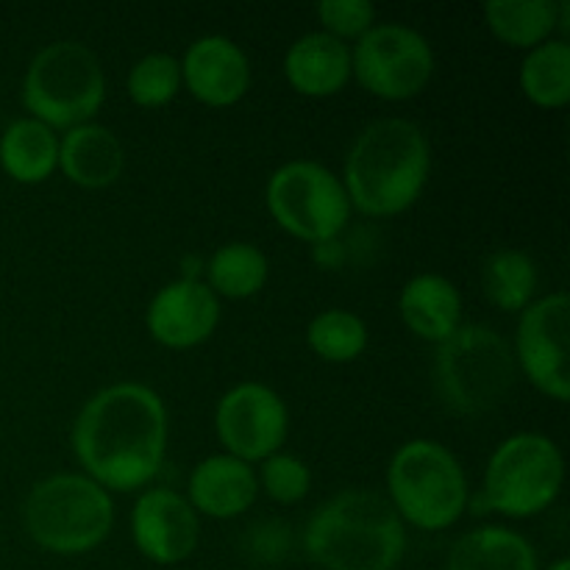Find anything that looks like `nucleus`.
Wrapping results in <instances>:
<instances>
[{
    "instance_id": "1",
    "label": "nucleus",
    "mask_w": 570,
    "mask_h": 570,
    "mask_svg": "<svg viewBox=\"0 0 570 570\" xmlns=\"http://www.w3.org/2000/svg\"><path fill=\"white\" fill-rule=\"evenodd\" d=\"M167 451V410L139 382L95 393L72 423V454L104 490L131 493L159 473Z\"/></svg>"
},
{
    "instance_id": "2",
    "label": "nucleus",
    "mask_w": 570,
    "mask_h": 570,
    "mask_svg": "<svg viewBox=\"0 0 570 570\" xmlns=\"http://www.w3.org/2000/svg\"><path fill=\"white\" fill-rule=\"evenodd\" d=\"M432 173V148L421 126L384 117L356 134L345 156L343 187L351 209L367 217H395L417 204Z\"/></svg>"
},
{
    "instance_id": "3",
    "label": "nucleus",
    "mask_w": 570,
    "mask_h": 570,
    "mask_svg": "<svg viewBox=\"0 0 570 570\" xmlns=\"http://www.w3.org/2000/svg\"><path fill=\"white\" fill-rule=\"evenodd\" d=\"M304 549L323 570H395L406 554V529L384 495L351 488L312 512Z\"/></svg>"
},
{
    "instance_id": "4",
    "label": "nucleus",
    "mask_w": 570,
    "mask_h": 570,
    "mask_svg": "<svg viewBox=\"0 0 570 570\" xmlns=\"http://www.w3.org/2000/svg\"><path fill=\"white\" fill-rule=\"evenodd\" d=\"M26 532L39 549L72 557L98 549L115 527V501L87 473H56L28 493Z\"/></svg>"
},
{
    "instance_id": "5",
    "label": "nucleus",
    "mask_w": 570,
    "mask_h": 570,
    "mask_svg": "<svg viewBox=\"0 0 570 570\" xmlns=\"http://www.w3.org/2000/svg\"><path fill=\"white\" fill-rule=\"evenodd\" d=\"M515 354L504 334L479 323H462L434 351V387L456 415H484L510 395Z\"/></svg>"
},
{
    "instance_id": "6",
    "label": "nucleus",
    "mask_w": 570,
    "mask_h": 570,
    "mask_svg": "<svg viewBox=\"0 0 570 570\" xmlns=\"http://www.w3.org/2000/svg\"><path fill=\"white\" fill-rule=\"evenodd\" d=\"M387 493L401 521L423 532L454 527L471 501L460 460L438 440H410L395 451L387 465Z\"/></svg>"
},
{
    "instance_id": "7",
    "label": "nucleus",
    "mask_w": 570,
    "mask_h": 570,
    "mask_svg": "<svg viewBox=\"0 0 570 570\" xmlns=\"http://www.w3.org/2000/svg\"><path fill=\"white\" fill-rule=\"evenodd\" d=\"M566 482L560 445L538 432L507 438L490 454L482 495L468 504L476 515L499 512L507 518H532L549 510Z\"/></svg>"
},
{
    "instance_id": "8",
    "label": "nucleus",
    "mask_w": 570,
    "mask_h": 570,
    "mask_svg": "<svg viewBox=\"0 0 570 570\" xmlns=\"http://www.w3.org/2000/svg\"><path fill=\"white\" fill-rule=\"evenodd\" d=\"M106 100V76L98 56L76 39H59L39 50L22 78V104L48 128L92 122Z\"/></svg>"
},
{
    "instance_id": "9",
    "label": "nucleus",
    "mask_w": 570,
    "mask_h": 570,
    "mask_svg": "<svg viewBox=\"0 0 570 570\" xmlns=\"http://www.w3.org/2000/svg\"><path fill=\"white\" fill-rule=\"evenodd\" d=\"M265 200L276 226L309 245L337 239L351 220L343 178L321 161L295 159L273 170Z\"/></svg>"
},
{
    "instance_id": "10",
    "label": "nucleus",
    "mask_w": 570,
    "mask_h": 570,
    "mask_svg": "<svg viewBox=\"0 0 570 570\" xmlns=\"http://www.w3.org/2000/svg\"><path fill=\"white\" fill-rule=\"evenodd\" d=\"M351 76L382 100H410L434 76V50L421 31L401 22L373 26L351 50Z\"/></svg>"
},
{
    "instance_id": "11",
    "label": "nucleus",
    "mask_w": 570,
    "mask_h": 570,
    "mask_svg": "<svg viewBox=\"0 0 570 570\" xmlns=\"http://www.w3.org/2000/svg\"><path fill=\"white\" fill-rule=\"evenodd\" d=\"M215 432L226 454L262 462L282 451L289 432V412L282 395L262 382H239L217 401Z\"/></svg>"
},
{
    "instance_id": "12",
    "label": "nucleus",
    "mask_w": 570,
    "mask_h": 570,
    "mask_svg": "<svg viewBox=\"0 0 570 570\" xmlns=\"http://www.w3.org/2000/svg\"><path fill=\"white\" fill-rule=\"evenodd\" d=\"M570 301L568 293H551L532 301L521 312L515 332V365L527 373L529 382L549 399L566 404L570 399L568 337H570Z\"/></svg>"
},
{
    "instance_id": "13",
    "label": "nucleus",
    "mask_w": 570,
    "mask_h": 570,
    "mask_svg": "<svg viewBox=\"0 0 570 570\" xmlns=\"http://www.w3.org/2000/svg\"><path fill=\"white\" fill-rule=\"evenodd\" d=\"M131 538L139 554L154 566H178L198 549V512L176 490L148 488L134 501Z\"/></svg>"
},
{
    "instance_id": "14",
    "label": "nucleus",
    "mask_w": 570,
    "mask_h": 570,
    "mask_svg": "<svg viewBox=\"0 0 570 570\" xmlns=\"http://www.w3.org/2000/svg\"><path fill=\"white\" fill-rule=\"evenodd\" d=\"M145 323L150 337L165 348H195L215 334L220 323V298L206 287L204 278H176L150 298Z\"/></svg>"
},
{
    "instance_id": "15",
    "label": "nucleus",
    "mask_w": 570,
    "mask_h": 570,
    "mask_svg": "<svg viewBox=\"0 0 570 570\" xmlns=\"http://www.w3.org/2000/svg\"><path fill=\"white\" fill-rule=\"evenodd\" d=\"M181 83L204 106L226 109L248 92L250 61L234 39L206 33V37L195 39L184 53Z\"/></svg>"
},
{
    "instance_id": "16",
    "label": "nucleus",
    "mask_w": 570,
    "mask_h": 570,
    "mask_svg": "<svg viewBox=\"0 0 570 570\" xmlns=\"http://www.w3.org/2000/svg\"><path fill=\"white\" fill-rule=\"evenodd\" d=\"M256 495H259L256 471L232 454L206 456L189 473L187 501L198 515L232 521L254 507Z\"/></svg>"
},
{
    "instance_id": "17",
    "label": "nucleus",
    "mask_w": 570,
    "mask_h": 570,
    "mask_svg": "<svg viewBox=\"0 0 570 570\" xmlns=\"http://www.w3.org/2000/svg\"><path fill=\"white\" fill-rule=\"evenodd\" d=\"M289 87L306 98H332L351 81V48L326 31L295 39L284 53Z\"/></svg>"
},
{
    "instance_id": "18",
    "label": "nucleus",
    "mask_w": 570,
    "mask_h": 570,
    "mask_svg": "<svg viewBox=\"0 0 570 570\" xmlns=\"http://www.w3.org/2000/svg\"><path fill=\"white\" fill-rule=\"evenodd\" d=\"M59 167L76 187H111L126 170V148L111 128L83 122L59 139Z\"/></svg>"
},
{
    "instance_id": "19",
    "label": "nucleus",
    "mask_w": 570,
    "mask_h": 570,
    "mask_svg": "<svg viewBox=\"0 0 570 570\" xmlns=\"http://www.w3.org/2000/svg\"><path fill=\"white\" fill-rule=\"evenodd\" d=\"M399 312L415 337L440 345L462 326V295L440 273H417L401 287Z\"/></svg>"
},
{
    "instance_id": "20",
    "label": "nucleus",
    "mask_w": 570,
    "mask_h": 570,
    "mask_svg": "<svg viewBox=\"0 0 570 570\" xmlns=\"http://www.w3.org/2000/svg\"><path fill=\"white\" fill-rule=\"evenodd\" d=\"M570 3H557V0H493L484 3V20L510 48L532 50L538 45L554 39V31H568Z\"/></svg>"
},
{
    "instance_id": "21",
    "label": "nucleus",
    "mask_w": 570,
    "mask_h": 570,
    "mask_svg": "<svg viewBox=\"0 0 570 570\" xmlns=\"http://www.w3.org/2000/svg\"><path fill=\"white\" fill-rule=\"evenodd\" d=\"M445 570H538V551L515 529H471L451 546Z\"/></svg>"
},
{
    "instance_id": "22",
    "label": "nucleus",
    "mask_w": 570,
    "mask_h": 570,
    "mask_svg": "<svg viewBox=\"0 0 570 570\" xmlns=\"http://www.w3.org/2000/svg\"><path fill=\"white\" fill-rule=\"evenodd\" d=\"M0 167L17 184H42L59 167V134L33 117L9 122L0 134Z\"/></svg>"
},
{
    "instance_id": "23",
    "label": "nucleus",
    "mask_w": 570,
    "mask_h": 570,
    "mask_svg": "<svg viewBox=\"0 0 570 570\" xmlns=\"http://www.w3.org/2000/svg\"><path fill=\"white\" fill-rule=\"evenodd\" d=\"M267 256L250 243H226L209 256L204 282L217 298L243 301L259 293L267 282Z\"/></svg>"
},
{
    "instance_id": "24",
    "label": "nucleus",
    "mask_w": 570,
    "mask_h": 570,
    "mask_svg": "<svg viewBox=\"0 0 570 570\" xmlns=\"http://www.w3.org/2000/svg\"><path fill=\"white\" fill-rule=\"evenodd\" d=\"M518 81L534 106L562 109L570 100V45L560 37L529 50Z\"/></svg>"
},
{
    "instance_id": "25",
    "label": "nucleus",
    "mask_w": 570,
    "mask_h": 570,
    "mask_svg": "<svg viewBox=\"0 0 570 570\" xmlns=\"http://www.w3.org/2000/svg\"><path fill=\"white\" fill-rule=\"evenodd\" d=\"M482 289L493 306L523 312L538 293V265L518 248H501L482 265Z\"/></svg>"
},
{
    "instance_id": "26",
    "label": "nucleus",
    "mask_w": 570,
    "mask_h": 570,
    "mask_svg": "<svg viewBox=\"0 0 570 570\" xmlns=\"http://www.w3.org/2000/svg\"><path fill=\"white\" fill-rule=\"evenodd\" d=\"M365 321L348 309H326L321 315L312 317L309 328H306V343L309 348L321 356L323 362H334V365H345L365 354L367 348Z\"/></svg>"
},
{
    "instance_id": "27",
    "label": "nucleus",
    "mask_w": 570,
    "mask_h": 570,
    "mask_svg": "<svg viewBox=\"0 0 570 570\" xmlns=\"http://www.w3.org/2000/svg\"><path fill=\"white\" fill-rule=\"evenodd\" d=\"M181 61L170 53H148L128 70V98L139 109H159L167 106L181 89Z\"/></svg>"
},
{
    "instance_id": "28",
    "label": "nucleus",
    "mask_w": 570,
    "mask_h": 570,
    "mask_svg": "<svg viewBox=\"0 0 570 570\" xmlns=\"http://www.w3.org/2000/svg\"><path fill=\"white\" fill-rule=\"evenodd\" d=\"M259 484L276 504H298L306 499L312 488V471L301 456L276 451L273 456L262 460Z\"/></svg>"
},
{
    "instance_id": "29",
    "label": "nucleus",
    "mask_w": 570,
    "mask_h": 570,
    "mask_svg": "<svg viewBox=\"0 0 570 570\" xmlns=\"http://www.w3.org/2000/svg\"><path fill=\"white\" fill-rule=\"evenodd\" d=\"M315 11L323 31L345 45L348 39L365 37L376 22V9L367 0H321Z\"/></svg>"
},
{
    "instance_id": "30",
    "label": "nucleus",
    "mask_w": 570,
    "mask_h": 570,
    "mask_svg": "<svg viewBox=\"0 0 570 570\" xmlns=\"http://www.w3.org/2000/svg\"><path fill=\"white\" fill-rule=\"evenodd\" d=\"M287 546H289V529L284 523H259L254 529V551L262 557V560H278L287 554Z\"/></svg>"
},
{
    "instance_id": "31",
    "label": "nucleus",
    "mask_w": 570,
    "mask_h": 570,
    "mask_svg": "<svg viewBox=\"0 0 570 570\" xmlns=\"http://www.w3.org/2000/svg\"><path fill=\"white\" fill-rule=\"evenodd\" d=\"M312 256H315V262L317 265L323 267V271H334V267H340L343 265V259H345V248H343V243H340V237L337 239H328V243H317V245H312Z\"/></svg>"
},
{
    "instance_id": "32",
    "label": "nucleus",
    "mask_w": 570,
    "mask_h": 570,
    "mask_svg": "<svg viewBox=\"0 0 570 570\" xmlns=\"http://www.w3.org/2000/svg\"><path fill=\"white\" fill-rule=\"evenodd\" d=\"M549 570H570V562L562 557V560H557L554 566H549Z\"/></svg>"
}]
</instances>
